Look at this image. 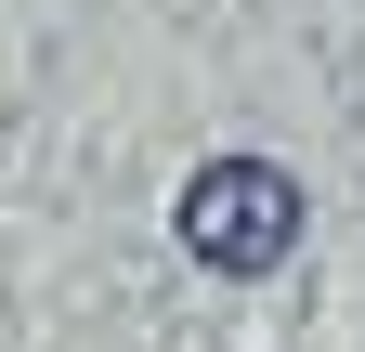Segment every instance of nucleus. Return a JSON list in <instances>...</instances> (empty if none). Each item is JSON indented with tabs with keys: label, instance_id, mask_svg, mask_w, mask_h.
Segmentation results:
<instances>
[{
	"label": "nucleus",
	"instance_id": "obj_1",
	"mask_svg": "<svg viewBox=\"0 0 365 352\" xmlns=\"http://www.w3.org/2000/svg\"><path fill=\"white\" fill-rule=\"evenodd\" d=\"M182 248L209 261V274H274V261L300 248V170L274 157H196V183H182Z\"/></svg>",
	"mask_w": 365,
	"mask_h": 352
}]
</instances>
